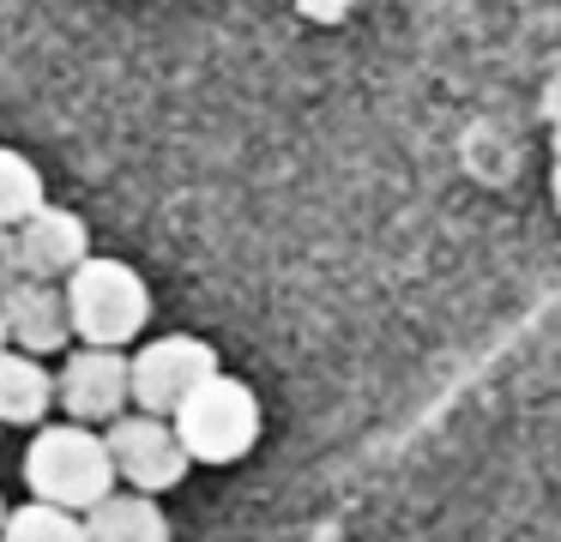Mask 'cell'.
<instances>
[{"label":"cell","instance_id":"obj_4","mask_svg":"<svg viewBox=\"0 0 561 542\" xmlns=\"http://www.w3.org/2000/svg\"><path fill=\"white\" fill-rule=\"evenodd\" d=\"M103 452H110L115 482H127L134 494H163L187 476V452L175 440V428L163 416H115L103 434Z\"/></svg>","mask_w":561,"mask_h":542},{"label":"cell","instance_id":"obj_10","mask_svg":"<svg viewBox=\"0 0 561 542\" xmlns=\"http://www.w3.org/2000/svg\"><path fill=\"white\" fill-rule=\"evenodd\" d=\"M55 404V380L43 373L37 356H19V349H0V422L31 428L43 422Z\"/></svg>","mask_w":561,"mask_h":542},{"label":"cell","instance_id":"obj_1","mask_svg":"<svg viewBox=\"0 0 561 542\" xmlns=\"http://www.w3.org/2000/svg\"><path fill=\"white\" fill-rule=\"evenodd\" d=\"M61 308H67V332L79 344H98V349H122L146 332L151 320V289L146 277L134 272L127 260H79L73 272L61 277Z\"/></svg>","mask_w":561,"mask_h":542},{"label":"cell","instance_id":"obj_15","mask_svg":"<svg viewBox=\"0 0 561 542\" xmlns=\"http://www.w3.org/2000/svg\"><path fill=\"white\" fill-rule=\"evenodd\" d=\"M0 349H7V325H0Z\"/></svg>","mask_w":561,"mask_h":542},{"label":"cell","instance_id":"obj_14","mask_svg":"<svg viewBox=\"0 0 561 542\" xmlns=\"http://www.w3.org/2000/svg\"><path fill=\"white\" fill-rule=\"evenodd\" d=\"M13 277V229H0V284Z\"/></svg>","mask_w":561,"mask_h":542},{"label":"cell","instance_id":"obj_12","mask_svg":"<svg viewBox=\"0 0 561 542\" xmlns=\"http://www.w3.org/2000/svg\"><path fill=\"white\" fill-rule=\"evenodd\" d=\"M43 205V175L25 151L0 145V229H13L19 217H31Z\"/></svg>","mask_w":561,"mask_h":542},{"label":"cell","instance_id":"obj_7","mask_svg":"<svg viewBox=\"0 0 561 542\" xmlns=\"http://www.w3.org/2000/svg\"><path fill=\"white\" fill-rule=\"evenodd\" d=\"M55 397L67 404L73 422H115L127 410V356L122 349H98L85 344L79 356H67L61 380H55Z\"/></svg>","mask_w":561,"mask_h":542},{"label":"cell","instance_id":"obj_6","mask_svg":"<svg viewBox=\"0 0 561 542\" xmlns=\"http://www.w3.org/2000/svg\"><path fill=\"white\" fill-rule=\"evenodd\" d=\"M85 253H91V229L79 211H61V205L43 199L31 217L13 223V277L55 284V277H67Z\"/></svg>","mask_w":561,"mask_h":542},{"label":"cell","instance_id":"obj_5","mask_svg":"<svg viewBox=\"0 0 561 542\" xmlns=\"http://www.w3.org/2000/svg\"><path fill=\"white\" fill-rule=\"evenodd\" d=\"M206 373H218V349L187 337V332H170L127 361V397H134L146 416H170Z\"/></svg>","mask_w":561,"mask_h":542},{"label":"cell","instance_id":"obj_13","mask_svg":"<svg viewBox=\"0 0 561 542\" xmlns=\"http://www.w3.org/2000/svg\"><path fill=\"white\" fill-rule=\"evenodd\" d=\"M302 7V19H314V24H339L344 12H351V0H296Z\"/></svg>","mask_w":561,"mask_h":542},{"label":"cell","instance_id":"obj_8","mask_svg":"<svg viewBox=\"0 0 561 542\" xmlns=\"http://www.w3.org/2000/svg\"><path fill=\"white\" fill-rule=\"evenodd\" d=\"M0 325H7V349H19V356H49L73 337L61 289L37 284V277H7L0 284Z\"/></svg>","mask_w":561,"mask_h":542},{"label":"cell","instance_id":"obj_9","mask_svg":"<svg viewBox=\"0 0 561 542\" xmlns=\"http://www.w3.org/2000/svg\"><path fill=\"white\" fill-rule=\"evenodd\" d=\"M85 542H170V518L151 494H103L85 512Z\"/></svg>","mask_w":561,"mask_h":542},{"label":"cell","instance_id":"obj_2","mask_svg":"<svg viewBox=\"0 0 561 542\" xmlns=\"http://www.w3.org/2000/svg\"><path fill=\"white\" fill-rule=\"evenodd\" d=\"M170 416H175V440H182L187 464H236L260 440V397L242 380H230L224 368L206 373Z\"/></svg>","mask_w":561,"mask_h":542},{"label":"cell","instance_id":"obj_16","mask_svg":"<svg viewBox=\"0 0 561 542\" xmlns=\"http://www.w3.org/2000/svg\"><path fill=\"white\" fill-rule=\"evenodd\" d=\"M0 518H7V500H0Z\"/></svg>","mask_w":561,"mask_h":542},{"label":"cell","instance_id":"obj_3","mask_svg":"<svg viewBox=\"0 0 561 542\" xmlns=\"http://www.w3.org/2000/svg\"><path fill=\"white\" fill-rule=\"evenodd\" d=\"M25 482L31 500L67 506V512H91L103 494H115V470L103 452V434H91L85 422H55L31 440L25 452Z\"/></svg>","mask_w":561,"mask_h":542},{"label":"cell","instance_id":"obj_11","mask_svg":"<svg viewBox=\"0 0 561 542\" xmlns=\"http://www.w3.org/2000/svg\"><path fill=\"white\" fill-rule=\"evenodd\" d=\"M0 542H85V524H79V512H67V506L31 500V506L0 518Z\"/></svg>","mask_w":561,"mask_h":542}]
</instances>
